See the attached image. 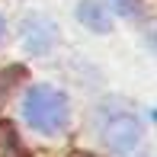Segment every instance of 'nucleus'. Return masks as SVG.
Listing matches in <instances>:
<instances>
[{"label":"nucleus","mask_w":157,"mask_h":157,"mask_svg":"<svg viewBox=\"0 0 157 157\" xmlns=\"http://www.w3.org/2000/svg\"><path fill=\"white\" fill-rule=\"evenodd\" d=\"M99 135H103V141L109 144V151L116 154H135L141 144V125L135 116H128V112H103V119H99Z\"/></svg>","instance_id":"2"},{"label":"nucleus","mask_w":157,"mask_h":157,"mask_svg":"<svg viewBox=\"0 0 157 157\" xmlns=\"http://www.w3.org/2000/svg\"><path fill=\"white\" fill-rule=\"evenodd\" d=\"M55 42V26L48 19H26V35H23V45L29 48L32 55H45Z\"/></svg>","instance_id":"3"},{"label":"nucleus","mask_w":157,"mask_h":157,"mask_svg":"<svg viewBox=\"0 0 157 157\" xmlns=\"http://www.w3.org/2000/svg\"><path fill=\"white\" fill-rule=\"evenodd\" d=\"M67 96L61 93V90L48 87V83H39V87H29L23 96V119L29 122L35 132H61L64 125H67Z\"/></svg>","instance_id":"1"},{"label":"nucleus","mask_w":157,"mask_h":157,"mask_svg":"<svg viewBox=\"0 0 157 157\" xmlns=\"http://www.w3.org/2000/svg\"><path fill=\"white\" fill-rule=\"evenodd\" d=\"M77 19H80L90 32H109V29H112L109 10H106V6H99V3H93V0H87V3L77 6Z\"/></svg>","instance_id":"4"},{"label":"nucleus","mask_w":157,"mask_h":157,"mask_svg":"<svg viewBox=\"0 0 157 157\" xmlns=\"http://www.w3.org/2000/svg\"><path fill=\"white\" fill-rule=\"evenodd\" d=\"M3 32H6V26H3V16H0V42H3Z\"/></svg>","instance_id":"5"}]
</instances>
